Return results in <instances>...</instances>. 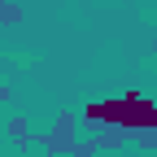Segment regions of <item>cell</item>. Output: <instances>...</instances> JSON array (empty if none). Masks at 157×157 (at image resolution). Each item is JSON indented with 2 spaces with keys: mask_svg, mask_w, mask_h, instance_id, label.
Returning <instances> with one entry per match:
<instances>
[{
  "mask_svg": "<svg viewBox=\"0 0 157 157\" xmlns=\"http://www.w3.org/2000/svg\"><path fill=\"white\" fill-rule=\"evenodd\" d=\"M87 118L92 122H118V127H157V105L144 96H122L109 105H92Z\"/></svg>",
  "mask_w": 157,
  "mask_h": 157,
  "instance_id": "cell-1",
  "label": "cell"
}]
</instances>
